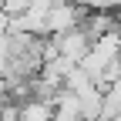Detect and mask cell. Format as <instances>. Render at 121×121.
I'll use <instances>...</instances> for the list:
<instances>
[{
	"label": "cell",
	"instance_id": "6da1fadb",
	"mask_svg": "<svg viewBox=\"0 0 121 121\" xmlns=\"http://www.w3.org/2000/svg\"><path fill=\"white\" fill-rule=\"evenodd\" d=\"M81 20H84V10H81L78 4L57 0V4L47 7V37H57V34H64V30L81 27Z\"/></svg>",
	"mask_w": 121,
	"mask_h": 121
},
{
	"label": "cell",
	"instance_id": "7a4b0ae2",
	"mask_svg": "<svg viewBox=\"0 0 121 121\" xmlns=\"http://www.w3.org/2000/svg\"><path fill=\"white\" fill-rule=\"evenodd\" d=\"M20 121H54V101L30 94L20 104Z\"/></svg>",
	"mask_w": 121,
	"mask_h": 121
},
{
	"label": "cell",
	"instance_id": "3957f363",
	"mask_svg": "<svg viewBox=\"0 0 121 121\" xmlns=\"http://www.w3.org/2000/svg\"><path fill=\"white\" fill-rule=\"evenodd\" d=\"M71 4H84V0H71Z\"/></svg>",
	"mask_w": 121,
	"mask_h": 121
}]
</instances>
